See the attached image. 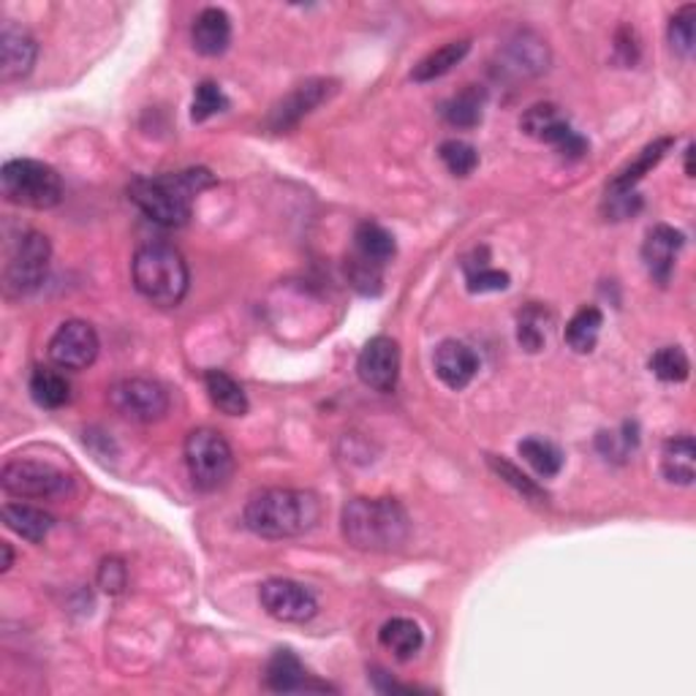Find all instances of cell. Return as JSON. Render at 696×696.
Returning a JSON list of instances; mask_svg holds the SVG:
<instances>
[{
  "label": "cell",
  "instance_id": "cell-1",
  "mask_svg": "<svg viewBox=\"0 0 696 696\" xmlns=\"http://www.w3.org/2000/svg\"><path fill=\"white\" fill-rule=\"evenodd\" d=\"M216 180L207 169H185V172L161 174V178H136L129 185V199L161 227H185L191 207L202 191L212 188Z\"/></svg>",
  "mask_w": 696,
  "mask_h": 696
},
{
  "label": "cell",
  "instance_id": "cell-2",
  "mask_svg": "<svg viewBox=\"0 0 696 696\" xmlns=\"http://www.w3.org/2000/svg\"><path fill=\"white\" fill-rule=\"evenodd\" d=\"M321 503L314 492L270 487L245 503V525L261 539H294L316 528Z\"/></svg>",
  "mask_w": 696,
  "mask_h": 696
},
{
  "label": "cell",
  "instance_id": "cell-3",
  "mask_svg": "<svg viewBox=\"0 0 696 696\" xmlns=\"http://www.w3.org/2000/svg\"><path fill=\"white\" fill-rule=\"evenodd\" d=\"M343 536L354 550L392 552L408 541V512L394 498H354L343 509Z\"/></svg>",
  "mask_w": 696,
  "mask_h": 696
},
{
  "label": "cell",
  "instance_id": "cell-4",
  "mask_svg": "<svg viewBox=\"0 0 696 696\" xmlns=\"http://www.w3.org/2000/svg\"><path fill=\"white\" fill-rule=\"evenodd\" d=\"M131 276H134L136 292L147 303L161 308H174L188 292V267L172 245H142L131 261Z\"/></svg>",
  "mask_w": 696,
  "mask_h": 696
},
{
  "label": "cell",
  "instance_id": "cell-5",
  "mask_svg": "<svg viewBox=\"0 0 696 696\" xmlns=\"http://www.w3.org/2000/svg\"><path fill=\"white\" fill-rule=\"evenodd\" d=\"M0 185L11 205L30 207V210H49L63 199L60 174L49 163L33 161V158L5 161L3 172H0Z\"/></svg>",
  "mask_w": 696,
  "mask_h": 696
},
{
  "label": "cell",
  "instance_id": "cell-6",
  "mask_svg": "<svg viewBox=\"0 0 696 696\" xmlns=\"http://www.w3.org/2000/svg\"><path fill=\"white\" fill-rule=\"evenodd\" d=\"M185 465L188 476L199 492H216L232 479L234 454L227 438L210 427L191 430L185 438Z\"/></svg>",
  "mask_w": 696,
  "mask_h": 696
},
{
  "label": "cell",
  "instance_id": "cell-7",
  "mask_svg": "<svg viewBox=\"0 0 696 696\" xmlns=\"http://www.w3.org/2000/svg\"><path fill=\"white\" fill-rule=\"evenodd\" d=\"M49 256L52 248L41 232H33V229L20 232V237L5 245V289L11 294H27L41 286L49 270Z\"/></svg>",
  "mask_w": 696,
  "mask_h": 696
},
{
  "label": "cell",
  "instance_id": "cell-8",
  "mask_svg": "<svg viewBox=\"0 0 696 696\" xmlns=\"http://www.w3.org/2000/svg\"><path fill=\"white\" fill-rule=\"evenodd\" d=\"M0 485L14 498H63L71 492V476L58 465L41 460L16 457L9 460L0 471Z\"/></svg>",
  "mask_w": 696,
  "mask_h": 696
},
{
  "label": "cell",
  "instance_id": "cell-9",
  "mask_svg": "<svg viewBox=\"0 0 696 696\" xmlns=\"http://www.w3.org/2000/svg\"><path fill=\"white\" fill-rule=\"evenodd\" d=\"M109 405L125 419L150 425L167 416L169 394L161 383L150 378H123L109 389Z\"/></svg>",
  "mask_w": 696,
  "mask_h": 696
},
{
  "label": "cell",
  "instance_id": "cell-10",
  "mask_svg": "<svg viewBox=\"0 0 696 696\" xmlns=\"http://www.w3.org/2000/svg\"><path fill=\"white\" fill-rule=\"evenodd\" d=\"M520 125H523L525 134L558 147V152L566 158H579L588 150V142L572 129L569 118L561 112V107H555V103H534V107L523 114Z\"/></svg>",
  "mask_w": 696,
  "mask_h": 696
},
{
  "label": "cell",
  "instance_id": "cell-11",
  "mask_svg": "<svg viewBox=\"0 0 696 696\" xmlns=\"http://www.w3.org/2000/svg\"><path fill=\"white\" fill-rule=\"evenodd\" d=\"M259 601L270 618L281 623H308L319 612V601L305 585L294 579H267L259 588Z\"/></svg>",
  "mask_w": 696,
  "mask_h": 696
},
{
  "label": "cell",
  "instance_id": "cell-12",
  "mask_svg": "<svg viewBox=\"0 0 696 696\" xmlns=\"http://www.w3.org/2000/svg\"><path fill=\"white\" fill-rule=\"evenodd\" d=\"M98 349V332L93 325L80 319H71L58 327V332L49 341V359L63 370H85L96 362Z\"/></svg>",
  "mask_w": 696,
  "mask_h": 696
},
{
  "label": "cell",
  "instance_id": "cell-13",
  "mask_svg": "<svg viewBox=\"0 0 696 696\" xmlns=\"http://www.w3.org/2000/svg\"><path fill=\"white\" fill-rule=\"evenodd\" d=\"M356 373L362 383L376 392H392L400 381V349L392 338L378 335L365 343L356 359Z\"/></svg>",
  "mask_w": 696,
  "mask_h": 696
},
{
  "label": "cell",
  "instance_id": "cell-14",
  "mask_svg": "<svg viewBox=\"0 0 696 696\" xmlns=\"http://www.w3.org/2000/svg\"><path fill=\"white\" fill-rule=\"evenodd\" d=\"M335 93V82L330 80H310L305 85H297L281 103H276V109L270 112V129L272 131H286L292 125H297L305 114L314 112L316 107L327 101V98Z\"/></svg>",
  "mask_w": 696,
  "mask_h": 696
},
{
  "label": "cell",
  "instance_id": "cell-15",
  "mask_svg": "<svg viewBox=\"0 0 696 696\" xmlns=\"http://www.w3.org/2000/svg\"><path fill=\"white\" fill-rule=\"evenodd\" d=\"M36 54V38L27 30H22L20 25L5 22L3 33H0V80H3L5 85L16 80H25L33 71Z\"/></svg>",
  "mask_w": 696,
  "mask_h": 696
},
{
  "label": "cell",
  "instance_id": "cell-16",
  "mask_svg": "<svg viewBox=\"0 0 696 696\" xmlns=\"http://www.w3.org/2000/svg\"><path fill=\"white\" fill-rule=\"evenodd\" d=\"M683 243H686L683 232L667 227V223L654 227L648 232V237H645V245H643L645 267H648V272L661 283V286L670 281L672 270H675V256L681 254Z\"/></svg>",
  "mask_w": 696,
  "mask_h": 696
},
{
  "label": "cell",
  "instance_id": "cell-17",
  "mask_svg": "<svg viewBox=\"0 0 696 696\" xmlns=\"http://www.w3.org/2000/svg\"><path fill=\"white\" fill-rule=\"evenodd\" d=\"M436 376L447 383L449 389H465L479 373V356L471 346L460 341H443L436 349Z\"/></svg>",
  "mask_w": 696,
  "mask_h": 696
},
{
  "label": "cell",
  "instance_id": "cell-18",
  "mask_svg": "<svg viewBox=\"0 0 696 696\" xmlns=\"http://www.w3.org/2000/svg\"><path fill=\"white\" fill-rule=\"evenodd\" d=\"M191 36H194L196 52L205 54V58H218L232 44V20H229V14L223 9L210 5V9H205L196 16Z\"/></svg>",
  "mask_w": 696,
  "mask_h": 696
},
{
  "label": "cell",
  "instance_id": "cell-19",
  "mask_svg": "<svg viewBox=\"0 0 696 696\" xmlns=\"http://www.w3.org/2000/svg\"><path fill=\"white\" fill-rule=\"evenodd\" d=\"M265 683L270 692L276 694H294L308 692V672H305L303 661L292 654V650H276L272 659L267 661Z\"/></svg>",
  "mask_w": 696,
  "mask_h": 696
},
{
  "label": "cell",
  "instance_id": "cell-20",
  "mask_svg": "<svg viewBox=\"0 0 696 696\" xmlns=\"http://www.w3.org/2000/svg\"><path fill=\"white\" fill-rule=\"evenodd\" d=\"M661 471L672 485H694L696 479V443L692 436H675L661 449Z\"/></svg>",
  "mask_w": 696,
  "mask_h": 696
},
{
  "label": "cell",
  "instance_id": "cell-21",
  "mask_svg": "<svg viewBox=\"0 0 696 696\" xmlns=\"http://www.w3.org/2000/svg\"><path fill=\"white\" fill-rule=\"evenodd\" d=\"M378 643H381V648L389 650L398 661H408L422 650L425 634H422L419 623L411 621V618H392V621L383 623L381 632H378Z\"/></svg>",
  "mask_w": 696,
  "mask_h": 696
},
{
  "label": "cell",
  "instance_id": "cell-22",
  "mask_svg": "<svg viewBox=\"0 0 696 696\" xmlns=\"http://www.w3.org/2000/svg\"><path fill=\"white\" fill-rule=\"evenodd\" d=\"M0 514H3L5 528L14 530L25 541H33V545L47 539L54 525L52 514H47L38 506H27V503H5Z\"/></svg>",
  "mask_w": 696,
  "mask_h": 696
},
{
  "label": "cell",
  "instance_id": "cell-23",
  "mask_svg": "<svg viewBox=\"0 0 696 696\" xmlns=\"http://www.w3.org/2000/svg\"><path fill=\"white\" fill-rule=\"evenodd\" d=\"M205 389L210 394V403L227 416H245L248 414V394L223 370L205 373Z\"/></svg>",
  "mask_w": 696,
  "mask_h": 696
},
{
  "label": "cell",
  "instance_id": "cell-24",
  "mask_svg": "<svg viewBox=\"0 0 696 696\" xmlns=\"http://www.w3.org/2000/svg\"><path fill=\"white\" fill-rule=\"evenodd\" d=\"M354 245H356V256H362V259L373 261V265L378 267L392 261L394 254H398V243H394L392 232H387L381 223H373V221H365L356 227Z\"/></svg>",
  "mask_w": 696,
  "mask_h": 696
},
{
  "label": "cell",
  "instance_id": "cell-25",
  "mask_svg": "<svg viewBox=\"0 0 696 696\" xmlns=\"http://www.w3.org/2000/svg\"><path fill=\"white\" fill-rule=\"evenodd\" d=\"M468 49H471L468 38H463V41L443 44V47H438L436 52H430L427 58H422L419 63L414 65V71H411V80L414 82L441 80L443 74H449V71H452L454 65H457L460 60L468 54Z\"/></svg>",
  "mask_w": 696,
  "mask_h": 696
},
{
  "label": "cell",
  "instance_id": "cell-26",
  "mask_svg": "<svg viewBox=\"0 0 696 696\" xmlns=\"http://www.w3.org/2000/svg\"><path fill=\"white\" fill-rule=\"evenodd\" d=\"M481 107H485V90L476 85H468L441 103V118L452 129H474L481 123Z\"/></svg>",
  "mask_w": 696,
  "mask_h": 696
},
{
  "label": "cell",
  "instance_id": "cell-27",
  "mask_svg": "<svg viewBox=\"0 0 696 696\" xmlns=\"http://www.w3.org/2000/svg\"><path fill=\"white\" fill-rule=\"evenodd\" d=\"M30 394L41 408H63L71 400V383L63 373L36 367L30 376Z\"/></svg>",
  "mask_w": 696,
  "mask_h": 696
},
{
  "label": "cell",
  "instance_id": "cell-28",
  "mask_svg": "<svg viewBox=\"0 0 696 696\" xmlns=\"http://www.w3.org/2000/svg\"><path fill=\"white\" fill-rule=\"evenodd\" d=\"M672 145H675V139H670V136L650 142V145L639 152L637 161H632L626 169L618 172V178L612 180L610 191H634V185H637L639 180L650 172V169L659 167V161L667 156V150H670Z\"/></svg>",
  "mask_w": 696,
  "mask_h": 696
},
{
  "label": "cell",
  "instance_id": "cell-29",
  "mask_svg": "<svg viewBox=\"0 0 696 696\" xmlns=\"http://www.w3.org/2000/svg\"><path fill=\"white\" fill-rule=\"evenodd\" d=\"M601 325H605V316L599 308H594V305L579 308L566 325L569 349L577 351V354H590L596 349V341H599Z\"/></svg>",
  "mask_w": 696,
  "mask_h": 696
},
{
  "label": "cell",
  "instance_id": "cell-30",
  "mask_svg": "<svg viewBox=\"0 0 696 696\" xmlns=\"http://www.w3.org/2000/svg\"><path fill=\"white\" fill-rule=\"evenodd\" d=\"M520 454H523L525 463L536 471L539 476L550 479V476H558L563 468V452L555 447L552 441L539 436H530L520 441Z\"/></svg>",
  "mask_w": 696,
  "mask_h": 696
},
{
  "label": "cell",
  "instance_id": "cell-31",
  "mask_svg": "<svg viewBox=\"0 0 696 696\" xmlns=\"http://www.w3.org/2000/svg\"><path fill=\"white\" fill-rule=\"evenodd\" d=\"M650 370L661 381L681 383L692 373V362H688V354L681 346H664L650 356Z\"/></svg>",
  "mask_w": 696,
  "mask_h": 696
},
{
  "label": "cell",
  "instance_id": "cell-32",
  "mask_svg": "<svg viewBox=\"0 0 696 696\" xmlns=\"http://www.w3.org/2000/svg\"><path fill=\"white\" fill-rule=\"evenodd\" d=\"M443 167L454 174V178H468L476 167H479V152L474 145L463 139H447L438 147Z\"/></svg>",
  "mask_w": 696,
  "mask_h": 696
},
{
  "label": "cell",
  "instance_id": "cell-33",
  "mask_svg": "<svg viewBox=\"0 0 696 696\" xmlns=\"http://www.w3.org/2000/svg\"><path fill=\"white\" fill-rule=\"evenodd\" d=\"M487 463H490V468L496 471V474L501 476V479L506 481V485H512L514 490L520 492V496H525L528 501H536V503H545L547 501V492L541 490V487L536 485V481L530 479V476H525L523 471L517 468V465H512L509 460L496 457V454H487Z\"/></svg>",
  "mask_w": 696,
  "mask_h": 696
},
{
  "label": "cell",
  "instance_id": "cell-34",
  "mask_svg": "<svg viewBox=\"0 0 696 696\" xmlns=\"http://www.w3.org/2000/svg\"><path fill=\"white\" fill-rule=\"evenodd\" d=\"M509 52L514 54V63L523 71H541L547 69V47L541 38L530 36V33H520L517 41H512Z\"/></svg>",
  "mask_w": 696,
  "mask_h": 696
},
{
  "label": "cell",
  "instance_id": "cell-35",
  "mask_svg": "<svg viewBox=\"0 0 696 696\" xmlns=\"http://www.w3.org/2000/svg\"><path fill=\"white\" fill-rule=\"evenodd\" d=\"M227 107H229V98L223 96L221 85H216V82L207 80V82H202L199 87H196L194 107H191V118H194L196 123H205L207 118L223 112Z\"/></svg>",
  "mask_w": 696,
  "mask_h": 696
},
{
  "label": "cell",
  "instance_id": "cell-36",
  "mask_svg": "<svg viewBox=\"0 0 696 696\" xmlns=\"http://www.w3.org/2000/svg\"><path fill=\"white\" fill-rule=\"evenodd\" d=\"M694 5H683L670 22V44L681 58H688L694 52Z\"/></svg>",
  "mask_w": 696,
  "mask_h": 696
},
{
  "label": "cell",
  "instance_id": "cell-37",
  "mask_svg": "<svg viewBox=\"0 0 696 696\" xmlns=\"http://www.w3.org/2000/svg\"><path fill=\"white\" fill-rule=\"evenodd\" d=\"M517 341H520V346H523L525 351H530V354H536V351L545 349L547 330H545V316H541V310L528 308L523 316H520Z\"/></svg>",
  "mask_w": 696,
  "mask_h": 696
},
{
  "label": "cell",
  "instance_id": "cell-38",
  "mask_svg": "<svg viewBox=\"0 0 696 696\" xmlns=\"http://www.w3.org/2000/svg\"><path fill=\"white\" fill-rule=\"evenodd\" d=\"M346 276L351 281V286L362 294H378L381 292V267L373 265V261H365L362 256H354L346 265Z\"/></svg>",
  "mask_w": 696,
  "mask_h": 696
},
{
  "label": "cell",
  "instance_id": "cell-39",
  "mask_svg": "<svg viewBox=\"0 0 696 696\" xmlns=\"http://www.w3.org/2000/svg\"><path fill=\"white\" fill-rule=\"evenodd\" d=\"M637 443V425H632V422H626L621 432H601L599 436V449L607 460H626V454L632 452Z\"/></svg>",
  "mask_w": 696,
  "mask_h": 696
},
{
  "label": "cell",
  "instance_id": "cell-40",
  "mask_svg": "<svg viewBox=\"0 0 696 696\" xmlns=\"http://www.w3.org/2000/svg\"><path fill=\"white\" fill-rule=\"evenodd\" d=\"M509 289V276L503 270H492V267H476L468 272V292L471 294H487V292H503Z\"/></svg>",
  "mask_w": 696,
  "mask_h": 696
},
{
  "label": "cell",
  "instance_id": "cell-41",
  "mask_svg": "<svg viewBox=\"0 0 696 696\" xmlns=\"http://www.w3.org/2000/svg\"><path fill=\"white\" fill-rule=\"evenodd\" d=\"M129 583V572H125V563L120 558H107V561L98 566V585L107 594H120Z\"/></svg>",
  "mask_w": 696,
  "mask_h": 696
},
{
  "label": "cell",
  "instance_id": "cell-42",
  "mask_svg": "<svg viewBox=\"0 0 696 696\" xmlns=\"http://www.w3.org/2000/svg\"><path fill=\"white\" fill-rule=\"evenodd\" d=\"M0 550H3V563H0V569H3V572H9L11 569V563H14V552H11V545H0Z\"/></svg>",
  "mask_w": 696,
  "mask_h": 696
},
{
  "label": "cell",
  "instance_id": "cell-43",
  "mask_svg": "<svg viewBox=\"0 0 696 696\" xmlns=\"http://www.w3.org/2000/svg\"><path fill=\"white\" fill-rule=\"evenodd\" d=\"M692 156H694V145H688V150H686V174H688V178H694V167H692Z\"/></svg>",
  "mask_w": 696,
  "mask_h": 696
}]
</instances>
